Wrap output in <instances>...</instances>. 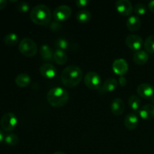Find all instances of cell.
I'll return each mask as SVG.
<instances>
[{"instance_id": "cell-36", "label": "cell", "mask_w": 154, "mask_h": 154, "mask_svg": "<svg viewBox=\"0 0 154 154\" xmlns=\"http://www.w3.org/2000/svg\"><path fill=\"white\" fill-rule=\"evenodd\" d=\"M54 154H66V153H64V152H62V151H57V152H55Z\"/></svg>"}, {"instance_id": "cell-32", "label": "cell", "mask_w": 154, "mask_h": 154, "mask_svg": "<svg viewBox=\"0 0 154 154\" xmlns=\"http://www.w3.org/2000/svg\"><path fill=\"white\" fill-rule=\"evenodd\" d=\"M118 84H120L121 87H125V86L126 85V84H127V81H126V79L124 78V77L121 76L120 78H119Z\"/></svg>"}, {"instance_id": "cell-25", "label": "cell", "mask_w": 154, "mask_h": 154, "mask_svg": "<svg viewBox=\"0 0 154 154\" xmlns=\"http://www.w3.org/2000/svg\"><path fill=\"white\" fill-rule=\"evenodd\" d=\"M146 52L148 54H154V35L148 36L144 43Z\"/></svg>"}, {"instance_id": "cell-1", "label": "cell", "mask_w": 154, "mask_h": 154, "mask_svg": "<svg viewBox=\"0 0 154 154\" xmlns=\"http://www.w3.org/2000/svg\"><path fill=\"white\" fill-rule=\"evenodd\" d=\"M82 79V70L76 66H67L61 73L62 83L68 88H73L78 86Z\"/></svg>"}, {"instance_id": "cell-17", "label": "cell", "mask_w": 154, "mask_h": 154, "mask_svg": "<svg viewBox=\"0 0 154 154\" xmlns=\"http://www.w3.org/2000/svg\"><path fill=\"white\" fill-rule=\"evenodd\" d=\"M138 125V117L134 113L128 114L125 117L124 126L129 130H134Z\"/></svg>"}, {"instance_id": "cell-19", "label": "cell", "mask_w": 154, "mask_h": 154, "mask_svg": "<svg viewBox=\"0 0 154 154\" xmlns=\"http://www.w3.org/2000/svg\"><path fill=\"white\" fill-rule=\"evenodd\" d=\"M149 60L148 53L144 51H138L135 52L133 55V61L138 66H143Z\"/></svg>"}, {"instance_id": "cell-31", "label": "cell", "mask_w": 154, "mask_h": 154, "mask_svg": "<svg viewBox=\"0 0 154 154\" xmlns=\"http://www.w3.org/2000/svg\"><path fill=\"white\" fill-rule=\"evenodd\" d=\"M75 4L78 8H84L87 7L90 4V1H87V0H78V1L75 2Z\"/></svg>"}, {"instance_id": "cell-12", "label": "cell", "mask_w": 154, "mask_h": 154, "mask_svg": "<svg viewBox=\"0 0 154 154\" xmlns=\"http://www.w3.org/2000/svg\"><path fill=\"white\" fill-rule=\"evenodd\" d=\"M41 75L46 79H52L57 75V69L51 63H45L39 68Z\"/></svg>"}, {"instance_id": "cell-27", "label": "cell", "mask_w": 154, "mask_h": 154, "mask_svg": "<svg viewBox=\"0 0 154 154\" xmlns=\"http://www.w3.org/2000/svg\"><path fill=\"white\" fill-rule=\"evenodd\" d=\"M55 46L58 50L65 51L69 48V42L65 38H58L55 42Z\"/></svg>"}, {"instance_id": "cell-2", "label": "cell", "mask_w": 154, "mask_h": 154, "mask_svg": "<svg viewBox=\"0 0 154 154\" xmlns=\"http://www.w3.org/2000/svg\"><path fill=\"white\" fill-rule=\"evenodd\" d=\"M30 19L34 23L40 26H46L51 23L52 13L49 8L45 5H38L31 10Z\"/></svg>"}, {"instance_id": "cell-37", "label": "cell", "mask_w": 154, "mask_h": 154, "mask_svg": "<svg viewBox=\"0 0 154 154\" xmlns=\"http://www.w3.org/2000/svg\"><path fill=\"white\" fill-rule=\"evenodd\" d=\"M151 100H152V102H153V105H154V96L151 98Z\"/></svg>"}, {"instance_id": "cell-29", "label": "cell", "mask_w": 154, "mask_h": 154, "mask_svg": "<svg viewBox=\"0 0 154 154\" xmlns=\"http://www.w3.org/2000/svg\"><path fill=\"white\" fill-rule=\"evenodd\" d=\"M134 11L138 15H144L147 12V8H146L145 5L142 4V3H138L135 5Z\"/></svg>"}, {"instance_id": "cell-26", "label": "cell", "mask_w": 154, "mask_h": 154, "mask_svg": "<svg viewBox=\"0 0 154 154\" xmlns=\"http://www.w3.org/2000/svg\"><path fill=\"white\" fill-rule=\"evenodd\" d=\"M5 142L8 144V145L10 146H15L18 144L19 142V138L17 135L14 133L8 134L5 136Z\"/></svg>"}, {"instance_id": "cell-15", "label": "cell", "mask_w": 154, "mask_h": 154, "mask_svg": "<svg viewBox=\"0 0 154 154\" xmlns=\"http://www.w3.org/2000/svg\"><path fill=\"white\" fill-rule=\"evenodd\" d=\"M111 111L115 116H120L125 111V103L120 98H116L111 105Z\"/></svg>"}, {"instance_id": "cell-9", "label": "cell", "mask_w": 154, "mask_h": 154, "mask_svg": "<svg viewBox=\"0 0 154 154\" xmlns=\"http://www.w3.org/2000/svg\"><path fill=\"white\" fill-rule=\"evenodd\" d=\"M125 43L127 45L128 48L136 52V51H140L144 42L141 37H140L138 35H129L126 38Z\"/></svg>"}, {"instance_id": "cell-7", "label": "cell", "mask_w": 154, "mask_h": 154, "mask_svg": "<svg viewBox=\"0 0 154 154\" xmlns=\"http://www.w3.org/2000/svg\"><path fill=\"white\" fill-rule=\"evenodd\" d=\"M72 8L69 5H63L57 7L55 10L54 11L53 16H54V20L58 22H63V21L67 20L72 15Z\"/></svg>"}, {"instance_id": "cell-6", "label": "cell", "mask_w": 154, "mask_h": 154, "mask_svg": "<svg viewBox=\"0 0 154 154\" xmlns=\"http://www.w3.org/2000/svg\"><path fill=\"white\" fill-rule=\"evenodd\" d=\"M17 125V118L14 113L8 112L2 116L0 126L6 132H11Z\"/></svg>"}, {"instance_id": "cell-34", "label": "cell", "mask_w": 154, "mask_h": 154, "mask_svg": "<svg viewBox=\"0 0 154 154\" xmlns=\"http://www.w3.org/2000/svg\"><path fill=\"white\" fill-rule=\"evenodd\" d=\"M148 8L149 9H150V11L154 13V0H153V1H150V2L148 3Z\"/></svg>"}, {"instance_id": "cell-33", "label": "cell", "mask_w": 154, "mask_h": 154, "mask_svg": "<svg viewBox=\"0 0 154 154\" xmlns=\"http://www.w3.org/2000/svg\"><path fill=\"white\" fill-rule=\"evenodd\" d=\"M8 2L6 0H0V10L4 9L7 6Z\"/></svg>"}, {"instance_id": "cell-30", "label": "cell", "mask_w": 154, "mask_h": 154, "mask_svg": "<svg viewBox=\"0 0 154 154\" xmlns=\"http://www.w3.org/2000/svg\"><path fill=\"white\" fill-rule=\"evenodd\" d=\"M50 29L54 32L58 31V30L62 29V23L56 20L54 21V22H51V24H50Z\"/></svg>"}, {"instance_id": "cell-14", "label": "cell", "mask_w": 154, "mask_h": 154, "mask_svg": "<svg viewBox=\"0 0 154 154\" xmlns=\"http://www.w3.org/2000/svg\"><path fill=\"white\" fill-rule=\"evenodd\" d=\"M139 115L142 119L151 120L154 119V105L147 104L139 110Z\"/></svg>"}, {"instance_id": "cell-38", "label": "cell", "mask_w": 154, "mask_h": 154, "mask_svg": "<svg viewBox=\"0 0 154 154\" xmlns=\"http://www.w3.org/2000/svg\"><path fill=\"white\" fill-rule=\"evenodd\" d=\"M41 154H45V153H41Z\"/></svg>"}, {"instance_id": "cell-13", "label": "cell", "mask_w": 154, "mask_h": 154, "mask_svg": "<svg viewBox=\"0 0 154 154\" xmlns=\"http://www.w3.org/2000/svg\"><path fill=\"white\" fill-rule=\"evenodd\" d=\"M118 82L116 79L112 78H108L103 83L102 87H100V89L99 90V93L103 94L105 93H111V92L114 91L118 87Z\"/></svg>"}, {"instance_id": "cell-3", "label": "cell", "mask_w": 154, "mask_h": 154, "mask_svg": "<svg viewBox=\"0 0 154 154\" xmlns=\"http://www.w3.org/2000/svg\"><path fill=\"white\" fill-rule=\"evenodd\" d=\"M69 99V93L62 87H54L48 91L47 100L51 106L61 108L67 104Z\"/></svg>"}, {"instance_id": "cell-4", "label": "cell", "mask_w": 154, "mask_h": 154, "mask_svg": "<svg viewBox=\"0 0 154 154\" xmlns=\"http://www.w3.org/2000/svg\"><path fill=\"white\" fill-rule=\"evenodd\" d=\"M19 51L26 57H32L38 52V47L35 42L29 38L22 39L19 43Z\"/></svg>"}, {"instance_id": "cell-5", "label": "cell", "mask_w": 154, "mask_h": 154, "mask_svg": "<svg viewBox=\"0 0 154 154\" xmlns=\"http://www.w3.org/2000/svg\"><path fill=\"white\" fill-rule=\"evenodd\" d=\"M84 84L90 90H99L102 87V78L95 72H89L84 78Z\"/></svg>"}, {"instance_id": "cell-24", "label": "cell", "mask_w": 154, "mask_h": 154, "mask_svg": "<svg viewBox=\"0 0 154 154\" xmlns=\"http://www.w3.org/2000/svg\"><path fill=\"white\" fill-rule=\"evenodd\" d=\"M128 104L131 109H132L133 111H139L140 105H141L140 98L138 96L132 95L129 97V100H128Z\"/></svg>"}, {"instance_id": "cell-28", "label": "cell", "mask_w": 154, "mask_h": 154, "mask_svg": "<svg viewBox=\"0 0 154 154\" xmlns=\"http://www.w3.org/2000/svg\"><path fill=\"white\" fill-rule=\"evenodd\" d=\"M16 8L20 13H26L29 10V5L25 2H17L16 5Z\"/></svg>"}, {"instance_id": "cell-10", "label": "cell", "mask_w": 154, "mask_h": 154, "mask_svg": "<svg viewBox=\"0 0 154 154\" xmlns=\"http://www.w3.org/2000/svg\"><path fill=\"white\" fill-rule=\"evenodd\" d=\"M112 69L116 75L119 76H123L126 75L129 69L127 62L123 59H117L112 64Z\"/></svg>"}, {"instance_id": "cell-18", "label": "cell", "mask_w": 154, "mask_h": 154, "mask_svg": "<svg viewBox=\"0 0 154 154\" xmlns=\"http://www.w3.org/2000/svg\"><path fill=\"white\" fill-rule=\"evenodd\" d=\"M141 26V20L137 16H130L126 20V27L131 32L138 31Z\"/></svg>"}, {"instance_id": "cell-23", "label": "cell", "mask_w": 154, "mask_h": 154, "mask_svg": "<svg viewBox=\"0 0 154 154\" xmlns=\"http://www.w3.org/2000/svg\"><path fill=\"white\" fill-rule=\"evenodd\" d=\"M19 42V38L15 33H9L4 38V42L7 46L13 47L16 45Z\"/></svg>"}, {"instance_id": "cell-35", "label": "cell", "mask_w": 154, "mask_h": 154, "mask_svg": "<svg viewBox=\"0 0 154 154\" xmlns=\"http://www.w3.org/2000/svg\"><path fill=\"white\" fill-rule=\"evenodd\" d=\"M4 139H5V138H4V135H3V133H2V131L0 129V144L2 142V141Z\"/></svg>"}, {"instance_id": "cell-8", "label": "cell", "mask_w": 154, "mask_h": 154, "mask_svg": "<svg viewBox=\"0 0 154 154\" xmlns=\"http://www.w3.org/2000/svg\"><path fill=\"white\" fill-rule=\"evenodd\" d=\"M115 8L122 16H129L133 11V5L129 0H118L116 2Z\"/></svg>"}, {"instance_id": "cell-20", "label": "cell", "mask_w": 154, "mask_h": 154, "mask_svg": "<svg viewBox=\"0 0 154 154\" xmlns=\"http://www.w3.org/2000/svg\"><path fill=\"white\" fill-rule=\"evenodd\" d=\"M31 82V78L26 73H21L15 78V83L19 87H26Z\"/></svg>"}, {"instance_id": "cell-21", "label": "cell", "mask_w": 154, "mask_h": 154, "mask_svg": "<svg viewBox=\"0 0 154 154\" xmlns=\"http://www.w3.org/2000/svg\"><path fill=\"white\" fill-rule=\"evenodd\" d=\"M68 57L66 55V53L64 51H61V50L57 49L54 51V61L58 65H65L67 63Z\"/></svg>"}, {"instance_id": "cell-22", "label": "cell", "mask_w": 154, "mask_h": 154, "mask_svg": "<svg viewBox=\"0 0 154 154\" xmlns=\"http://www.w3.org/2000/svg\"><path fill=\"white\" fill-rule=\"evenodd\" d=\"M77 20L81 23H87L91 19V13L87 10H82L78 12L76 15Z\"/></svg>"}, {"instance_id": "cell-11", "label": "cell", "mask_w": 154, "mask_h": 154, "mask_svg": "<svg viewBox=\"0 0 154 154\" xmlns=\"http://www.w3.org/2000/svg\"><path fill=\"white\" fill-rule=\"evenodd\" d=\"M137 93L138 96L144 99H151L154 96V89L150 84L143 83L138 86Z\"/></svg>"}, {"instance_id": "cell-16", "label": "cell", "mask_w": 154, "mask_h": 154, "mask_svg": "<svg viewBox=\"0 0 154 154\" xmlns=\"http://www.w3.org/2000/svg\"><path fill=\"white\" fill-rule=\"evenodd\" d=\"M39 53H40L41 57L43 60V61L47 62V63L54 61V52L51 49V47H49L48 45H43L42 46H41Z\"/></svg>"}]
</instances>
